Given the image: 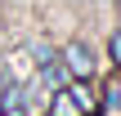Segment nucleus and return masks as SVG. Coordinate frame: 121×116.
<instances>
[{
    "instance_id": "7",
    "label": "nucleus",
    "mask_w": 121,
    "mask_h": 116,
    "mask_svg": "<svg viewBox=\"0 0 121 116\" xmlns=\"http://www.w3.org/2000/svg\"><path fill=\"white\" fill-rule=\"evenodd\" d=\"M0 89H4V76H0Z\"/></svg>"
},
{
    "instance_id": "2",
    "label": "nucleus",
    "mask_w": 121,
    "mask_h": 116,
    "mask_svg": "<svg viewBox=\"0 0 121 116\" xmlns=\"http://www.w3.org/2000/svg\"><path fill=\"white\" fill-rule=\"evenodd\" d=\"M67 94H72V103L81 107V116H90V112H99V94L85 85V80H72L67 85Z\"/></svg>"
},
{
    "instance_id": "1",
    "label": "nucleus",
    "mask_w": 121,
    "mask_h": 116,
    "mask_svg": "<svg viewBox=\"0 0 121 116\" xmlns=\"http://www.w3.org/2000/svg\"><path fill=\"white\" fill-rule=\"evenodd\" d=\"M63 67L76 76V80H85V76H94V49L85 45V40H72L67 49H63Z\"/></svg>"
},
{
    "instance_id": "4",
    "label": "nucleus",
    "mask_w": 121,
    "mask_h": 116,
    "mask_svg": "<svg viewBox=\"0 0 121 116\" xmlns=\"http://www.w3.org/2000/svg\"><path fill=\"white\" fill-rule=\"evenodd\" d=\"M54 116H81V107L72 103V94H67V89H58V94H54Z\"/></svg>"
},
{
    "instance_id": "3",
    "label": "nucleus",
    "mask_w": 121,
    "mask_h": 116,
    "mask_svg": "<svg viewBox=\"0 0 121 116\" xmlns=\"http://www.w3.org/2000/svg\"><path fill=\"white\" fill-rule=\"evenodd\" d=\"M103 107H108L112 116H121V76L108 80V89H103Z\"/></svg>"
},
{
    "instance_id": "6",
    "label": "nucleus",
    "mask_w": 121,
    "mask_h": 116,
    "mask_svg": "<svg viewBox=\"0 0 121 116\" xmlns=\"http://www.w3.org/2000/svg\"><path fill=\"white\" fill-rule=\"evenodd\" d=\"M4 116H27V112H22V107H9V112H4Z\"/></svg>"
},
{
    "instance_id": "5",
    "label": "nucleus",
    "mask_w": 121,
    "mask_h": 116,
    "mask_svg": "<svg viewBox=\"0 0 121 116\" xmlns=\"http://www.w3.org/2000/svg\"><path fill=\"white\" fill-rule=\"evenodd\" d=\"M112 63L121 67V31H112Z\"/></svg>"
}]
</instances>
